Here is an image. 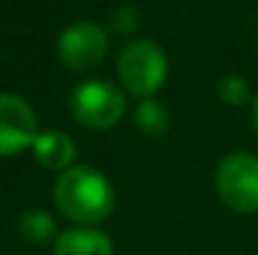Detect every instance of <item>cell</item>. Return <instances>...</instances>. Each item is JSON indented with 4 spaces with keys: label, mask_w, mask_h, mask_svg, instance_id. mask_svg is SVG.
Wrapping results in <instances>:
<instances>
[{
    "label": "cell",
    "mask_w": 258,
    "mask_h": 255,
    "mask_svg": "<svg viewBox=\"0 0 258 255\" xmlns=\"http://www.w3.org/2000/svg\"><path fill=\"white\" fill-rule=\"evenodd\" d=\"M53 200L68 220L81 223L83 228L108 220L115 208L113 185L103 173L88 165L66 170L53 188Z\"/></svg>",
    "instance_id": "1"
},
{
    "label": "cell",
    "mask_w": 258,
    "mask_h": 255,
    "mask_svg": "<svg viewBox=\"0 0 258 255\" xmlns=\"http://www.w3.org/2000/svg\"><path fill=\"white\" fill-rule=\"evenodd\" d=\"M115 70L131 95L148 100L163 88L168 78V58L163 48L153 40H133L120 50Z\"/></svg>",
    "instance_id": "2"
},
{
    "label": "cell",
    "mask_w": 258,
    "mask_h": 255,
    "mask_svg": "<svg viewBox=\"0 0 258 255\" xmlns=\"http://www.w3.org/2000/svg\"><path fill=\"white\" fill-rule=\"evenodd\" d=\"M216 193L236 213H258V155H226L216 170Z\"/></svg>",
    "instance_id": "3"
},
{
    "label": "cell",
    "mask_w": 258,
    "mask_h": 255,
    "mask_svg": "<svg viewBox=\"0 0 258 255\" xmlns=\"http://www.w3.org/2000/svg\"><path fill=\"white\" fill-rule=\"evenodd\" d=\"M71 113L90 130H105L120 123L125 113V98L118 85L108 80H86L76 85L71 95Z\"/></svg>",
    "instance_id": "4"
},
{
    "label": "cell",
    "mask_w": 258,
    "mask_h": 255,
    "mask_svg": "<svg viewBox=\"0 0 258 255\" xmlns=\"http://www.w3.org/2000/svg\"><path fill=\"white\" fill-rule=\"evenodd\" d=\"M58 60L76 73L98 68L108 55V35L98 23H73L58 38Z\"/></svg>",
    "instance_id": "5"
},
{
    "label": "cell",
    "mask_w": 258,
    "mask_h": 255,
    "mask_svg": "<svg viewBox=\"0 0 258 255\" xmlns=\"http://www.w3.org/2000/svg\"><path fill=\"white\" fill-rule=\"evenodd\" d=\"M38 138V118L28 100L13 93H0V158L33 148Z\"/></svg>",
    "instance_id": "6"
},
{
    "label": "cell",
    "mask_w": 258,
    "mask_h": 255,
    "mask_svg": "<svg viewBox=\"0 0 258 255\" xmlns=\"http://www.w3.org/2000/svg\"><path fill=\"white\" fill-rule=\"evenodd\" d=\"M33 153L43 168L66 170L76 160L78 148H76L71 135H66L60 130H45V133H38V138L33 143Z\"/></svg>",
    "instance_id": "7"
},
{
    "label": "cell",
    "mask_w": 258,
    "mask_h": 255,
    "mask_svg": "<svg viewBox=\"0 0 258 255\" xmlns=\"http://www.w3.org/2000/svg\"><path fill=\"white\" fill-rule=\"evenodd\" d=\"M55 255H113V243L103 230L76 228L55 238Z\"/></svg>",
    "instance_id": "8"
},
{
    "label": "cell",
    "mask_w": 258,
    "mask_h": 255,
    "mask_svg": "<svg viewBox=\"0 0 258 255\" xmlns=\"http://www.w3.org/2000/svg\"><path fill=\"white\" fill-rule=\"evenodd\" d=\"M18 228H20V235H23L28 243H33V245H45V243H50V240L55 238V233H58L55 218H53L50 213H45V210H30V213H25V215L20 218Z\"/></svg>",
    "instance_id": "9"
},
{
    "label": "cell",
    "mask_w": 258,
    "mask_h": 255,
    "mask_svg": "<svg viewBox=\"0 0 258 255\" xmlns=\"http://www.w3.org/2000/svg\"><path fill=\"white\" fill-rule=\"evenodd\" d=\"M136 125H138V130H143L151 138L163 135L168 130V108L153 98L141 100V105L136 108Z\"/></svg>",
    "instance_id": "10"
},
{
    "label": "cell",
    "mask_w": 258,
    "mask_h": 255,
    "mask_svg": "<svg viewBox=\"0 0 258 255\" xmlns=\"http://www.w3.org/2000/svg\"><path fill=\"white\" fill-rule=\"evenodd\" d=\"M218 98L226 105H243L251 98V88L241 75H226L218 80Z\"/></svg>",
    "instance_id": "11"
},
{
    "label": "cell",
    "mask_w": 258,
    "mask_h": 255,
    "mask_svg": "<svg viewBox=\"0 0 258 255\" xmlns=\"http://www.w3.org/2000/svg\"><path fill=\"white\" fill-rule=\"evenodd\" d=\"M136 13H133V8H118L115 13H113V28L118 30V33H131L133 28H136Z\"/></svg>",
    "instance_id": "12"
},
{
    "label": "cell",
    "mask_w": 258,
    "mask_h": 255,
    "mask_svg": "<svg viewBox=\"0 0 258 255\" xmlns=\"http://www.w3.org/2000/svg\"><path fill=\"white\" fill-rule=\"evenodd\" d=\"M253 125H256V135H258V95L253 100Z\"/></svg>",
    "instance_id": "13"
}]
</instances>
